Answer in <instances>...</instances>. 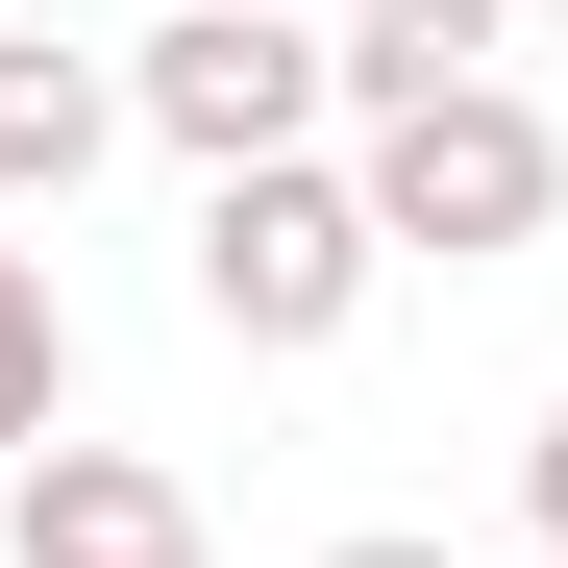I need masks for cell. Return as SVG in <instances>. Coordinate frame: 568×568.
I'll return each instance as SVG.
<instances>
[{"label": "cell", "instance_id": "1", "mask_svg": "<svg viewBox=\"0 0 568 568\" xmlns=\"http://www.w3.org/2000/svg\"><path fill=\"white\" fill-rule=\"evenodd\" d=\"M371 173L346 149H272V173H199V322L247 346V371H322L346 322H371Z\"/></svg>", "mask_w": 568, "mask_h": 568}, {"label": "cell", "instance_id": "2", "mask_svg": "<svg viewBox=\"0 0 568 568\" xmlns=\"http://www.w3.org/2000/svg\"><path fill=\"white\" fill-rule=\"evenodd\" d=\"M124 124H149L173 173H272V149L346 124V50H322V0H149Z\"/></svg>", "mask_w": 568, "mask_h": 568}, {"label": "cell", "instance_id": "3", "mask_svg": "<svg viewBox=\"0 0 568 568\" xmlns=\"http://www.w3.org/2000/svg\"><path fill=\"white\" fill-rule=\"evenodd\" d=\"M346 173H371V247H396V272H519V247L568 223V124L519 100V74H469V100L371 124Z\"/></svg>", "mask_w": 568, "mask_h": 568}, {"label": "cell", "instance_id": "4", "mask_svg": "<svg viewBox=\"0 0 568 568\" xmlns=\"http://www.w3.org/2000/svg\"><path fill=\"white\" fill-rule=\"evenodd\" d=\"M0 568H199V495H173L149 445H26V495H0Z\"/></svg>", "mask_w": 568, "mask_h": 568}, {"label": "cell", "instance_id": "5", "mask_svg": "<svg viewBox=\"0 0 568 568\" xmlns=\"http://www.w3.org/2000/svg\"><path fill=\"white\" fill-rule=\"evenodd\" d=\"M124 149V50H50V26H0V223L74 199V173Z\"/></svg>", "mask_w": 568, "mask_h": 568}, {"label": "cell", "instance_id": "6", "mask_svg": "<svg viewBox=\"0 0 568 568\" xmlns=\"http://www.w3.org/2000/svg\"><path fill=\"white\" fill-rule=\"evenodd\" d=\"M322 50H346V149H371V124H420V100H469V74L519 50V0H346Z\"/></svg>", "mask_w": 568, "mask_h": 568}, {"label": "cell", "instance_id": "7", "mask_svg": "<svg viewBox=\"0 0 568 568\" xmlns=\"http://www.w3.org/2000/svg\"><path fill=\"white\" fill-rule=\"evenodd\" d=\"M74 445V297H50V247H0V469Z\"/></svg>", "mask_w": 568, "mask_h": 568}, {"label": "cell", "instance_id": "8", "mask_svg": "<svg viewBox=\"0 0 568 568\" xmlns=\"http://www.w3.org/2000/svg\"><path fill=\"white\" fill-rule=\"evenodd\" d=\"M519 544H568V396H544V445H519Z\"/></svg>", "mask_w": 568, "mask_h": 568}, {"label": "cell", "instance_id": "9", "mask_svg": "<svg viewBox=\"0 0 568 568\" xmlns=\"http://www.w3.org/2000/svg\"><path fill=\"white\" fill-rule=\"evenodd\" d=\"M322 568H445V544H420V519H346V544H322Z\"/></svg>", "mask_w": 568, "mask_h": 568}, {"label": "cell", "instance_id": "10", "mask_svg": "<svg viewBox=\"0 0 568 568\" xmlns=\"http://www.w3.org/2000/svg\"><path fill=\"white\" fill-rule=\"evenodd\" d=\"M519 568H568V544H519Z\"/></svg>", "mask_w": 568, "mask_h": 568}, {"label": "cell", "instance_id": "11", "mask_svg": "<svg viewBox=\"0 0 568 568\" xmlns=\"http://www.w3.org/2000/svg\"><path fill=\"white\" fill-rule=\"evenodd\" d=\"M322 26H346V0H322Z\"/></svg>", "mask_w": 568, "mask_h": 568}]
</instances>
